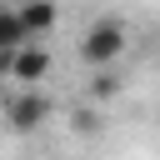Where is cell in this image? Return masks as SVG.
<instances>
[{
  "label": "cell",
  "instance_id": "obj_1",
  "mask_svg": "<svg viewBox=\"0 0 160 160\" xmlns=\"http://www.w3.org/2000/svg\"><path fill=\"white\" fill-rule=\"evenodd\" d=\"M120 50H125V25L120 20H95L90 35L80 40V60H90V65H110V60H120Z\"/></svg>",
  "mask_w": 160,
  "mask_h": 160
},
{
  "label": "cell",
  "instance_id": "obj_2",
  "mask_svg": "<svg viewBox=\"0 0 160 160\" xmlns=\"http://www.w3.org/2000/svg\"><path fill=\"white\" fill-rule=\"evenodd\" d=\"M5 115H10V125L25 135V130H40V125L50 120V100H45L40 90H20V95L5 105Z\"/></svg>",
  "mask_w": 160,
  "mask_h": 160
},
{
  "label": "cell",
  "instance_id": "obj_3",
  "mask_svg": "<svg viewBox=\"0 0 160 160\" xmlns=\"http://www.w3.org/2000/svg\"><path fill=\"white\" fill-rule=\"evenodd\" d=\"M10 75H15L25 90H30L35 80H45V75H50V55L40 50V40H30V45H20V50L10 55Z\"/></svg>",
  "mask_w": 160,
  "mask_h": 160
},
{
  "label": "cell",
  "instance_id": "obj_4",
  "mask_svg": "<svg viewBox=\"0 0 160 160\" xmlns=\"http://www.w3.org/2000/svg\"><path fill=\"white\" fill-rule=\"evenodd\" d=\"M15 15H20L25 40H40V35L55 25V0H25V5H15Z\"/></svg>",
  "mask_w": 160,
  "mask_h": 160
},
{
  "label": "cell",
  "instance_id": "obj_5",
  "mask_svg": "<svg viewBox=\"0 0 160 160\" xmlns=\"http://www.w3.org/2000/svg\"><path fill=\"white\" fill-rule=\"evenodd\" d=\"M115 90H120L115 75H95V95H115Z\"/></svg>",
  "mask_w": 160,
  "mask_h": 160
},
{
  "label": "cell",
  "instance_id": "obj_6",
  "mask_svg": "<svg viewBox=\"0 0 160 160\" xmlns=\"http://www.w3.org/2000/svg\"><path fill=\"white\" fill-rule=\"evenodd\" d=\"M15 5H25V0H15Z\"/></svg>",
  "mask_w": 160,
  "mask_h": 160
}]
</instances>
